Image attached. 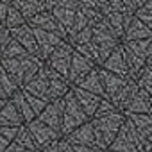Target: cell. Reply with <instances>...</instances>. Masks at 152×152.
Returning a JSON list of instances; mask_svg holds the SVG:
<instances>
[{
	"instance_id": "8fae6325",
	"label": "cell",
	"mask_w": 152,
	"mask_h": 152,
	"mask_svg": "<svg viewBox=\"0 0 152 152\" xmlns=\"http://www.w3.org/2000/svg\"><path fill=\"white\" fill-rule=\"evenodd\" d=\"M22 91H25L27 95L31 97H36V99H41V100H47V91H48V75H47V64H43L39 68V72L34 75V77L22 88Z\"/></svg>"
},
{
	"instance_id": "d590c367",
	"label": "cell",
	"mask_w": 152,
	"mask_h": 152,
	"mask_svg": "<svg viewBox=\"0 0 152 152\" xmlns=\"http://www.w3.org/2000/svg\"><path fill=\"white\" fill-rule=\"evenodd\" d=\"M11 41V36H9V31H6V29H2L0 31V54H2V50L6 48V45Z\"/></svg>"
},
{
	"instance_id": "9c48e42d",
	"label": "cell",
	"mask_w": 152,
	"mask_h": 152,
	"mask_svg": "<svg viewBox=\"0 0 152 152\" xmlns=\"http://www.w3.org/2000/svg\"><path fill=\"white\" fill-rule=\"evenodd\" d=\"M36 120L61 134V122H63V102H61V99L48 102L45 106V109L36 116Z\"/></svg>"
},
{
	"instance_id": "d6986e66",
	"label": "cell",
	"mask_w": 152,
	"mask_h": 152,
	"mask_svg": "<svg viewBox=\"0 0 152 152\" xmlns=\"http://www.w3.org/2000/svg\"><path fill=\"white\" fill-rule=\"evenodd\" d=\"M132 18H134L132 15H122V13L113 11V13H109V15H106V16H104V23H106V25H107V29L113 32V36L120 41V39H122V36H124L125 27L131 23V20H132Z\"/></svg>"
},
{
	"instance_id": "277c9868",
	"label": "cell",
	"mask_w": 152,
	"mask_h": 152,
	"mask_svg": "<svg viewBox=\"0 0 152 152\" xmlns=\"http://www.w3.org/2000/svg\"><path fill=\"white\" fill-rule=\"evenodd\" d=\"M63 122H61V138L66 136L68 132H72L73 129H77L84 124L90 122V118L84 115V111L81 109V106L77 104V100L73 99L72 91H68L63 99Z\"/></svg>"
},
{
	"instance_id": "603a6c76",
	"label": "cell",
	"mask_w": 152,
	"mask_h": 152,
	"mask_svg": "<svg viewBox=\"0 0 152 152\" xmlns=\"http://www.w3.org/2000/svg\"><path fill=\"white\" fill-rule=\"evenodd\" d=\"M131 124L132 127L136 129L138 136L143 140V141H152V116L150 115H124Z\"/></svg>"
},
{
	"instance_id": "8992f818",
	"label": "cell",
	"mask_w": 152,
	"mask_h": 152,
	"mask_svg": "<svg viewBox=\"0 0 152 152\" xmlns=\"http://www.w3.org/2000/svg\"><path fill=\"white\" fill-rule=\"evenodd\" d=\"M72 54H73V48L66 43V41H63L48 57H47V61H45V64L50 68V70H54L56 73H59L61 77H68V68H70V59H72ZM68 81V79H66Z\"/></svg>"
},
{
	"instance_id": "8d00e7d4",
	"label": "cell",
	"mask_w": 152,
	"mask_h": 152,
	"mask_svg": "<svg viewBox=\"0 0 152 152\" xmlns=\"http://www.w3.org/2000/svg\"><path fill=\"white\" fill-rule=\"evenodd\" d=\"M57 152H73V150H72V145L64 138H59L57 140Z\"/></svg>"
},
{
	"instance_id": "1f68e13d",
	"label": "cell",
	"mask_w": 152,
	"mask_h": 152,
	"mask_svg": "<svg viewBox=\"0 0 152 152\" xmlns=\"http://www.w3.org/2000/svg\"><path fill=\"white\" fill-rule=\"evenodd\" d=\"M23 54H27L13 38H11V41L6 45V48L2 50V54H0V61H9V59H16V57H20V56H23Z\"/></svg>"
},
{
	"instance_id": "30bf717a",
	"label": "cell",
	"mask_w": 152,
	"mask_h": 152,
	"mask_svg": "<svg viewBox=\"0 0 152 152\" xmlns=\"http://www.w3.org/2000/svg\"><path fill=\"white\" fill-rule=\"evenodd\" d=\"M27 25H29L31 29H39V31H45V32L56 34V36H59L61 39L66 41V31L56 22V18H54L48 11H43V13L36 15L32 20L27 22Z\"/></svg>"
},
{
	"instance_id": "7bdbcfd3",
	"label": "cell",
	"mask_w": 152,
	"mask_h": 152,
	"mask_svg": "<svg viewBox=\"0 0 152 152\" xmlns=\"http://www.w3.org/2000/svg\"><path fill=\"white\" fill-rule=\"evenodd\" d=\"M95 152H107V150H100V148H97V150H95Z\"/></svg>"
},
{
	"instance_id": "d4e9b609",
	"label": "cell",
	"mask_w": 152,
	"mask_h": 152,
	"mask_svg": "<svg viewBox=\"0 0 152 152\" xmlns=\"http://www.w3.org/2000/svg\"><path fill=\"white\" fill-rule=\"evenodd\" d=\"M9 102L15 106V109L18 111V115H20V118L23 120V125L25 124H29V122H32L36 116H34V113L31 111V106H29V102H27V99H25V93L22 91V90H18L16 93H13L11 97H9Z\"/></svg>"
},
{
	"instance_id": "ffe728a7",
	"label": "cell",
	"mask_w": 152,
	"mask_h": 152,
	"mask_svg": "<svg viewBox=\"0 0 152 152\" xmlns=\"http://www.w3.org/2000/svg\"><path fill=\"white\" fill-rule=\"evenodd\" d=\"M13 7L22 15V18L25 20V23L29 20H32L36 15L45 11V0H16V2H11Z\"/></svg>"
},
{
	"instance_id": "74e56055",
	"label": "cell",
	"mask_w": 152,
	"mask_h": 152,
	"mask_svg": "<svg viewBox=\"0 0 152 152\" xmlns=\"http://www.w3.org/2000/svg\"><path fill=\"white\" fill-rule=\"evenodd\" d=\"M7 9H9V2H6V0H0V23H4L6 15H7Z\"/></svg>"
},
{
	"instance_id": "5b68a950",
	"label": "cell",
	"mask_w": 152,
	"mask_h": 152,
	"mask_svg": "<svg viewBox=\"0 0 152 152\" xmlns=\"http://www.w3.org/2000/svg\"><path fill=\"white\" fill-rule=\"evenodd\" d=\"M25 127H27V131H29V134H31V138H32L34 147H36L38 152H41L43 148H47L48 145H52L54 141H57V140L61 138L59 132H56V131H52L50 127L43 125V124L38 122L36 118H34L32 122L25 124Z\"/></svg>"
},
{
	"instance_id": "f1b7e54d",
	"label": "cell",
	"mask_w": 152,
	"mask_h": 152,
	"mask_svg": "<svg viewBox=\"0 0 152 152\" xmlns=\"http://www.w3.org/2000/svg\"><path fill=\"white\" fill-rule=\"evenodd\" d=\"M13 143H15V145H18V147H20V148H23V150L38 152V150H36V147H34V141H32V138H31V134H29V131H27V127H25V125L18 127V132H16V136H15Z\"/></svg>"
},
{
	"instance_id": "3957f363",
	"label": "cell",
	"mask_w": 152,
	"mask_h": 152,
	"mask_svg": "<svg viewBox=\"0 0 152 152\" xmlns=\"http://www.w3.org/2000/svg\"><path fill=\"white\" fill-rule=\"evenodd\" d=\"M91 45L97 54V66H100L107 59V56L120 45V41L113 36V32L107 29V25L102 20L91 27Z\"/></svg>"
},
{
	"instance_id": "e0dca14e",
	"label": "cell",
	"mask_w": 152,
	"mask_h": 152,
	"mask_svg": "<svg viewBox=\"0 0 152 152\" xmlns=\"http://www.w3.org/2000/svg\"><path fill=\"white\" fill-rule=\"evenodd\" d=\"M150 111H152V97L141 90H136L124 115H150Z\"/></svg>"
},
{
	"instance_id": "4dcf8cb0",
	"label": "cell",
	"mask_w": 152,
	"mask_h": 152,
	"mask_svg": "<svg viewBox=\"0 0 152 152\" xmlns=\"http://www.w3.org/2000/svg\"><path fill=\"white\" fill-rule=\"evenodd\" d=\"M134 18L152 31V0H145L143 6L134 13Z\"/></svg>"
},
{
	"instance_id": "6da1fadb",
	"label": "cell",
	"mask_w": 152,
	"mask_h": 152,
	"mask_svg": "<svg viewBox=\"0 0 152 152\" xmlns=\"http://www.w3.org/2000/svg\"><path fill=\"white\" fill-rule=\"evenodd\" d=\"M43 64L45 63L39 57L31 56V54H23V56H20L16 59H9V61H0V66L9 73V77L16 83V86L20 90L39 72V68Z\"/></svg>"
},
{
	"instance_id": "4316f807",
	"label": "cell",
	"mask_w": 152,
	"mask_h": 152,
	"mask_svg": "<svg viewBox=\"0 0 152 152\" xmlns=\"http://www.w3.org/2000/svg\"><path fill=\"white\" fill-rule=\"evenodd\" d=\"M22 125H23V120L20 118L15 106L7 100L4 107L0 109V127H22Z\"/></svg>"
},
{
	"instance_id": "e575fe53",
	"label": "cell",
	"mask_w": 152,
	"mask_h": 152,
	"mask_svg": "<svg viewBox=\"0 0 152 152\" xmlns=\"http://www.w3.org/2000/svg\"><path fill=\"white\" fill-rule=\"evenodd\" d=\"M18 132V127H0V136H4L7 141H13Z\"/></svg>"
},
{
	"instance_id": "ab89813d",
	"label": "cell",
	"mask_w": 152,
	"mask_h": 152,
	"mask_svg": "<svg viewBox=\"0 0 152 152\" xmlns=\"http://www.w3.org/2000/svg\"><path fill=\"white\" fill-rule=\"evenodd\" d=\"M9 143H11V141H7L4 136H0V152H4V150L9 147Z\"/></svg>"
},
{
	"instance_id": "9a60e30c",
	"label": "cell",
	"mask_w": 152,
	"mask_h": 152,
	"mask_svg": "<svg viewBox=\"0 0 152 152\" xmlns=\"http://www.w3.org/2000/svg\"><path fill=\"white\" fill-rule=\"evenodd\" d=\"M70 91H72L73 99L77 100V104L81 106V109L84 111V115L91 120L102 99H100V97H97V95H93V93H88V91H84V90L75 88V86H70Z\"/></svg>"
},
{
	"instance_id": "5bb4252c",
	"label": "cell",
	"mask_w": 152,
	"mask_h": 152,
	"mask_svg": "<svg viewBox=\"0 0 152 152\" xmlns=\"http://www.w3.org/2000/svg\"><path fill=\"white\" fill-rule=\"evenodd\" d=\"M47 75H48V91H47V99L52 100H59L63 99L68 91H70V84L64 77H61L59 73H56L54 70H50L47 66Z\"/></svg>"
},
{
	"instance_id": "484cf974",
	"label": "cell",
	"mask_w": 152,
	"mask_h": 152,
	"mask_svg": "<svg viewBox=\"0 0 152 152\" xmlns=\"http://www.w3.org/2000/svg\"><path fill=\"white\" fill-rule=\"evenodd\" d=\"M138 88H136V84L132 83V81H127V84L109 100L115 107H116V111H120V113H124L125 111V107H127V104L131 102V99H132V95H134V91H136Z\"/></svg>"
},
{
	"instance_id": "44dd1931",
	"label": "cell",
	"mask_w": 152,
	"mask_h": 152,
	"mask_svg": "<svg viewBox=\"0 0 152 152\" xmlns=\"http://www.w3.org/2000/svg\"><path fill=\"white\" fill-rule=\"evenodd\" d=\"M152 38V31L148 27H145L141 22H138L136 18L131 20V23L125 27L124 36L120 39V43H129V41H141V39H148Z\"/></svg>"
},
{
	"instance_id": "d6a6232c",
	"label": "cell",
	"mask_w": 152,
	"mask_h": 152,
	"mask_svg": "<svg viewBox=\"0 0 152 152\" xmlns=\"http://www.w3.org/2000/svg\"><path fill=\"white\" fill-rule=\"evenodd\" d=\"M0 86H2V90H4V93L7 95V99L13 95V93H16L20 88L16 86V83L9 77V73L2 68V66H0Z\"/></svg>"
},
{
	"instance_id": "f546056e",
	"label": "cell",
	"mask_w": 152,
	"mask_h": 152,
	"mask_svg": "<svg viewBox=\"0 0 152 152\" xmlns=\"http://www.w3.org/2000/svg\"><path fill=\"white\" fill-rule=\"evenodd\" d=\"M23 23H25V20L22 18V15L13 7V4L9 2V9H7V15H6V20H4L2 27H4L6 31H11V29H16V27H20V25H23Z\"/></svg>"
},
{
	"instance_id": "2e32d148",
	"label": "cell",
	"mask_w": 152,
	"mask_h": 152,
	"mask_svg": "<svg viewBox=\"0 0 152 152\" xmlns=\"http://www.w3.org/2000/svg\"><path fill=\"white\" fill-rule=\"evenodd\" d=\"M99 68V66H97ZM99 77H100V83H102V90H104V97L107 100H111L125 84H127V79L124 77H118L115 73H109L102 68H99Z\"/></svg>"
},
{
	"instance_id": "60d3db41",
	"label": "cell",
	"mask_w": 152,
	"mask_h": 152,
	"mask_svg": "<svg viewBox=\"0 0 152 152\" xmlns=\"http://www.w3.org/2000/svg\"><path fill=\"white\" fill-rule=\"evenodd\" d=\"M0 100H9V99H7V95L4 93V90H2V86H0Z\"/></svg>"
},
{
	"instance_id": "f35d334b",
	"label": "cell",
	"mask_w": 152,
	"mask_h": 152,
	"mask_svg": "<svg viewBox=\"0 0 152 152\" xmlns=\"http://www.w3.org/2000/svg\"><path fill=\"white\" fill-rule=\"evenodd\" d=\"M4 152H29V150H23V148H20L18 145H15V143L11 141V143H9V147H7Z\"/></svg>"
},
{
	"instance_id": "4fadbf2b",
	"label": "cell",
	"mask_w": 152,
	"mask_h": 152,
	"mask_svg": "<svg viewBox=\"0 0 152 152\" xmlns=\"http://www.w3.org/2000/svg\"><path fill=\"white\" fill-rule=\"evenodd\" d=\"M72 147H97L95 145V136H93V129L91 124H84L77 129H73L72 132H68L66 136H63Z\"/></svg>"
},
{
	"instance_id": "ba28073f",
	"label": "cell",
	"mask_w": 152,
	"mask_h": 152,
	"mask_svg": "<svg viewBox=\"0 0 152 152\" xmlns=\"http://www.w3.org/2000/svg\"><path fill=\"white\" fill-rule=\"evenodd\" d=\"M32 34H34V41H36V48H38V57L43 63L64 41L56 34H50V32H45V31H39V29H32Z\"/></svg>"
},
{
	"instance_id": "836d02e7",
	"label": "cell",
	"mask_w": 152,
	"mask_h": 152,
	"mask_svg": "<svg viewBox=\"0 0 152 152\" xmlns=\"http://www.w3.org/2000/svg\"><path fill=\"white\" fill-rule=\"evenodd\" d=\"M115 113H120V111H116V107L107 99H102L97 111H95V115H93V118H104V116H109V115H115Z\"/></svg>"
},
{
	"instance_id": "f6af8a7d",
	"label": "cell",
	"mask_w": 152,
	"mask_h": 152,
	"mask_svg": "<svg viewBox=\"0 0 152 152\" xmlns=\"http://www.w3.org/2000/svg\"><path fill=\"white\" fill-rule=\"evenodd\" d=\"M0 25H2V23H0Z\"/></svg>"
},
{
	"instance_id": "7c38bea8",
	"label": "cell",
	"mask_w": 152,
	"mask_h": 152,
	"mask_svg": "<svg viewBox=\"0 0 152 152\" xmlns=\"http://www.w3.org/2000/svg\"><path fill=\"white\" fill-rule=\"evenodd\" d=\"M9 36H11L27 54L38 57V48H36L34 34H32V29H31L27 23H23V25H20V27H16V29H11V31H9Z\"/></svg>"
},
{
	"instance_id": "cb8c5ba5",
	"label": "cell",
	"mask_w": 152,
	"mask_h": 152,
	"mask_svg": "<svg viewBox=\"0 0 152 152\" xmlns=\"http://www.w3.org/2000/svg\"><path fill=\"white\" fill-rule=\"evenodd\" d=\"M75 88H79V90H84L88 93H93L100 99H106L104 97V90H102V83H100V77H99V68L95 66L91 72L86 73V77L75 86Z\"/></svg>"
},
{
	"instance_id": "ac0fdd59",
	"label": "cell",
	"mask_w": 152,
	"mask_h": 152,
	"mask_svg": "<svg viewBox=\"0 0 152 152\" xmlns=\"http://www.w3.org/2000/svg\"><path fill=\"white\" fill-rule=\"evenodd\" d=\"M99 68H102V70H106V72H109V73H115V75H118V77L127 79V64H125V61H124L122 47L118 45V47L107 56V59H106Z\"/></svg>"
},
{
	"instance_id": "ee69618b",
	"label": "cell",
	"mask_w": 152,
	"mask_h": 152,
	"mask_svg": "<svg viewBox=\"0 0 152 152\" xmlns=\"http://www.w3.org/2000/svg\"><path fill=\"white\" fill-rule=\"evenodd\" d=\"M2 29H4V27H2V25H0V31H2Z\"/></svg>"
},
{
	"instance_id": "b9f144b4",
	"label": "cell",
	"mask_w": 152,
	"mask_h": 152,
	"mask_svg": "<svg viewBox=\"0 0 152 152\" xmlns=\"http://www.w3.org/2000/svg\"><path fill=\"white\" fill-rule=\"evenodd\" d=\"M6 102H7V100H0V109L4 107V104H6Z\"/></svg>"
},
{
	"instance_id": "7a4b0ae2",
	"label": "cell",
	"mask_w": 152,
	"mask_h": 152,
	"mask_svg": "<svg viewBox=\"0 0 152 152\" xmlns=\"http://www.w3.org/2000/svg\"><path fill=\"white\" fill-rule=\"evenodd\" d=\"M124 113H115L104 118H91V129H93V136H95V145L100 150H107V147L113 143L115 136L118 134L120 127L124 125Z\"/></svg>"
},
{
	"instance_id": "52a82bcc",
	"label": "cell",
	"mask_w": 152,
	"mask_h": 152,
	"mask_svg": "<svg viewBox=\"0 0 152 152\" xmlns=\"http://www.w3.org/2000/svg\"><path fill=\"white\" fill-rule=\"evenodd\" d=\"M95 68V64L91 61H88L86 57H83L81 54H77L73 50L72 54V59H70V68H68V84L70 86H77L84 77H86V73L91 72Z\"/></svg>"
},
{
	"instance_id": "83f0119b",
	"label": "cell",
	"mask_w": 152,
	"mask_h": 152,
	"mask_svg": "<svg viewBox=\"0 0 152 152\" xmlns=\"http://www.w3.org/2000/svg\"><path fill=\"white\" fill-rule=\"evenodd\" d=\"M134 84H136L138 90H141V91L152 95V64H147V66L138 73Z\"/></svg>"
},
{
	"instance_id": "7402d4cb",
	"label": "cell",
	"mask_w": 152,
	"mask_h": 152,
	"mask_svg": "<svg viewBox=\"0 0 152 152\" xmlns=\"http://www.w3.org/2000/svg\"><path fill=\"white\" fill-rule=\"evenodd\" d=\"M125 50H129L134 57L145 61L147 64H152V38L141 39V41H129V43H120Z\"/></svg>"
}]
</instances>
